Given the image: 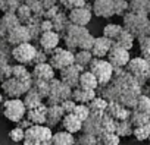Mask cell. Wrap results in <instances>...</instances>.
Segmentation results:
<instances>
[{
	"instance_id": "d590c367",
	"label": "cell",
	"mask_w": 150,
	"mask_h": 145,
	"mask_svg": "<svg viewBox=\"0 0 150 145\" xmlns=\"http://www.w3.org/2000/svg\"><path fill=\"white\" fill-rule=\"evenodd\" d=\"M122 31H124V27H122V25H118V24H108V25H105V28H103V37H106V38L115 41V40L119 37V34H121Z\"/></svg>"
},
{
	"instance_id": "ba28073f",
	"label": "cell",
	"mask_w": 150,
	"mask_h": 145,
	"mask_svg": "<svg viewBox=\"0 0 150 145\" xmlns=\"http://www.w3.org/2000/svg\"><path fill=\"white\" fill-rule=\"evenodd\" d=\"M84 72H86L84 67H81L78 64H72L71 67L63 69L62 72H59V79L66 87H69L71 90H75V88H78L80 76H81V74H84Z\"/></svg>"
},
{
	"instance_id": "52a82bcc",
	"label": "cell",
	"mask_w": 150,
	"mask_h": 145,
	"mask_svg": "<svg viewBox=\"0 0 150 145\" xmlns=\"http://www.w3.org/2000/svg\"><path fill=\"white\" fill-rule=\"evenodd\" d=\"M37 51L38 50H37L35 46H33L31 43H27V44H21L18 47H13L12 56L19 64L25 66V64H33L34 63Z\"/></svg>"
},
{
	"instance_id": "ee69618b",
	"label": "cell",
	"mask_w": 150,
	"mask_h": 145,
	"mask_svg": "<svg viewBox=\"0 0 150 145\" xmlns=\"http://www.w3.org/2000/svg\"><path fill=\"white\" fill-rule=\"evenodd\" d=\"M75 117H78L83 123L90 117V114H91V111H90V109H88V106H86V104H77V107H75V110H74V113H72Z\"/></svg>"
},
{
	"instance_id": "9f6ffc18",
	"label": "cell",
	"mask_w": 150,
	"mask_h": 145,
	"mask_svg": "<svg viewBox=\"0 0 150 145\" xmlns=\"http://www.w3.org/2000/svg\"><path fill=\"white\" fill-rule=\"evenodd\" d=\"M0 11L6 12V2H5V0H0Z\"/></svg>"
},
{
	"instance_id": "83f0119b",
	"label": "cell",
	"mask_w": 150,
	"mask_h": 145,
	"mask_svg": "<svg viewBox=\"0 0 150 145\" xmlns=\"http://www.w3.org/2000/svg\"><path fill=\"white\" fill-rule=\"evenodd\" d=\"M134 40H135V37H134L132 34H129L128 31H125V29H124V31L119 34V37L113 41V46L121 47V48H124V50L129 51V50L132 48V46H134Z\"/></svg>"
},
{
	"instance_id": "ffe728a7",
	"label": "cell",
	"mask_w": 150,
	"mask_h": 145,
	"mask_svg": "<svg viewBox=\"0 0 150 145\" xmlns=\"http://www.w3.org/2000/svg\"><path fill=\"white\" fill-rule=\"evenodd\" d=\"M52 136H53V132L47 126H31L30 129L25 130V138L38 141L40 144L44 141H50Z\"/></svg>"
},
{
	"instance_id": "bcb514c9",
	"label": "cell",
	"mask_w": 150,
	"mask_h": 145,
	"mask_svg": "<svg viewBox=\"0 0 150 145\" xmlns=\"http://www.w3.org/2000/svg\"><path fill=\"white\" fill-rule=\"evenodd\" d=\"M138 41V47H140V53L143 56V59L150 57V38L147 35H143L140 38H137Z\"/></svg>"
},
{
	"instance_id": "277c9868",
	"label": "cell",
	"mask_w": 150,
	"mask_h": 145,
	"mask_svg": "<svg viewBox=\"0 0 150 145\" xmlns=\"http://www.w3.org/2000/svg\"><path fill=\"white\" fill-rule=\"evenodd\" d=\"M27 107L24 104V100L21 98H15V100H5L2 104V114L13 122V123H19L24 120V117L27 116Z\"/></svg>"
},
{
	"instance_id": "f907efd6",
	"label": "cell",
	"mask_w": 150,
	"mask_h": 145,
	"mask_svg": "<svg viewBox=\"0 0 150 145\" xmlns=\"http://www.w3.org/2000/svg\"><path fill=\"white\" fill-rule=\"evenodd\" d=\"M60 107L65 111V114H72L74 110H75V107H77V103H75L74 100H66V101H63L60 104Z\"/></svg>"
},
{
	"instance_id": "cb8c5ba5",
	"label": "cell",
	"mask_w": 150,
	"mask_h": 145,
	"mask_svg": "<svg viewBox=\"0 0 150 145\" xmlns=\"http://www.w3.org/2000/svg\"><path fill=\"white\" fill-rule=\"evenodd\" d=\"M65 116H66V114H65V111L62 110L60 106L47 107V120H46V126L52 129V127L60 125Z\"/></svg>"
},
{
	"instance_id": "ab89813d",
	"label": "cell",
	"mask_w": 150,
	"mask_h": 145,
	"mask_svg": "<svg viewBox=\"0 0 150 145\" xmlns=\"http://www.w3.org/2000/svg\"><path fill=\"white\" fill-rule=\"evenodd\" d=\"M119 141H121V138L116 133L103 132L97 138V145H119Z\"/></svg>"
},
{
	"instance_id": "4dcf8cb0",
	"label": "cell",
	"mask_w": 150,
	"mask_h": 145,
	"mask_svg": "<svg viewBox=\"0 0 150 145\" xmlns=\"http://www.w3.org/2000/svg\"><path fill=\"white\" fill-rule=\"evenodd\" d=\"M52 145H75V136L65 130L56 132L52 136Z\"/></svg>"
},
{
	"instance_id": "484cf974",
	"label": "cell",
	"mask_w": 150,
	"mask_h": 145,
	"mask_svg": "<svg viewBox=\"0 0 150 145\" xmlns=\"http://www.w3.org/2000/svg\"><path fill=\"white\" fill-rule=\"evenodd\" d=\"M97 97V92L96 91H84V90H81V88H75L74 91H72V98L71 100H74L77 104H90L94 98Z\"/></svg>"
},
{
	"instance_id": "7402d4cb",
	"label": "cell",
	"mask_w": 150,
	"mask_h": 145,
	"mask_svg": "<svg viewBox=\"0 0 150 145\" xmlns=\"http://www.w3.org/2000/svg\"><path fill=\"white\" fill-rule=\"evenodd\" d=\"M62 127L65 132L71 133V135H75V133H80L83 132V122L78 119V117H75L74 114H66L62 120Z\"/></svg>"
},
{
	"instance_id": "8992f818",
	"label": "cell",
	"mask_w": 150,
	"mask_h": 145,
	"mask_svg": "<svg viewBox=\"0 0 150 145\" xmlns=\"http://www.w3.org/2000/svg\"><path fill=\"white\" fill-rule=\"evenodd\" d=\"M31 88H33V79L31 81H18V79L11 78L2 84V90L9 97V100H15V98H19L21 95H25Z\"/></svg>"
},
{
	"instance_id": "6125c7cd",
	"label": "cell",
	"mask_w": 150,
	"mask_h": 145,
	"mask_svg": "<svg viewBox=\"0 0 150 145\" xmlns=\"http://www.w3.org/2000/svg\"><path fill=\"white\" fill-rule=\"evenodd\" d=\"M149 145H150V138H149Z\"/></svg>"
},
{
	"instance_id": "3957f363",
	"label": "cell",
	"mask_w": 150,
	"mask_h": 145,
	"mask_svg": "<svg viewBox=\"0 0 150 145\" xmlns=\"http://www.w3.org/2000/svg\"><path fill=\"white\" fill-rule=\"evenodd\" d=\"M122 27L125 31L132 34L135 38H140V37L146 35V31L150 27V18L144 16V15H137V13L128 12L122 18Z\"/></svg>"
},
{
	"instance_id": "d6a6232c",
	"label": "cell",
	"mask_w": 150,
	"mask_h": 145,
	"mask_svg": "<svg viewBox=\"0 0 150 145\" xmlns=\"http://www.w3.org/2000/svg\"><path fill=\"white\" fill-rule=\"evenodd\" d=\"M93 54L91 51H86V50H80L75 53V64H78L81 67H84L86 70H88V66L93 60Z\"/></svg>"
},
{
	"instance_id": "4fadbf2b",
	"label": "cell",
	"mask_w": 150,
	"mask_h": 145,
	"mask_svg": "<svg viewBox=\"0 0 150 145\" xmlns=\"http://www.w3.org/2000/svg\"><path fill=\"white\" fill-rule=\"evenodd\" d=\"M6 40L11 46L13 47H18L21 44H27L31 41V37H30V31L25 25H19L16 28H13L8 35H6Z\"/></svg>"
},
{
	"instance_id": "680465c9",
	"label": "cell",
	"mask_w": 150,
	"mask_h": 145,
	"mask_svg": "<svg viewBox=\"0 0 150 145\" xmlns=\"http://www.w3.org/2000/svg\"><path fill=\"white\" fill-rule=\"evenodd\" d=\"M146 35H147V37H149V38H150V27H149V28H147V31H146Z\"/></svg>"
},
{
	"instance_id": "f35d334b",
	"label": "cell",
	"mask_w": 150,
	"mask_h": 145,
	"mask_svg": "<svg viewBox=\"0 0 150 145\" xmlns=\"http://www.w3.org/2000/svg\"><path fill=\"white\" fill-rule=\"evenodd\" d=\"M134 111L141 113V114H146V116H150V98L141 94L138 97V100H137V104L134 107Z\"/></svg>"
},
{
	"instance_id": "8fae6325",
	"label": "cell",
	"mask_w": 150,
	"mask_h": 145,
	"mask_svg": "<svg viewBox=\"0 0 150 145\" xmlns=\"http://www.w3.org/2000/svg\"><path fill=\"white\" fill-rule=\"evenodd\" d=\"M127 72L132 78H141V76H150V69L143 57H134L129 60L127 66Z\"/></svg>"
},
{
	"instance_id": "9c48e42d",
	"label": "cell",
	"mask_w": 150,
	"mask_h": 145,
	"mask_svg": "<svg viewBox=\"0 0 150 145\" xmlns=\"http://www.w3.org/2000/svg\"><path fill=\"white\" fill-rule=\"evenodd\" d=\"M69 16V22L72 25H77V27H84L91 21L93 18V5H87V8H81V9H75L72 12L68 13Z\"/></svg>"
},
{
	"instance_id": "74e56055",
	"label": "cell",
	"mask_w": 150,
	"mask_h": 145,
	"mask_svg": "<svg viewBox=\"0 0 150 145\" xmlns=\"http://www.w3.org/2000/svg\"><path fill=\"white\" fill-rule=\"evenodd\" d=\"M16 18L19 19V22H21V25H28V22L33 19V12H31V9L25 5V3H22L21 6H19V9L16 11Z\"/></svg>"
},
{
	"instance_id": "9a60e30c",
	"label": "cell",
	"mask_w": 150,
	"mask_h": 145,
	"mask_svg": "<svg viewBox=\"0 0 150 145\" xmlns=\"http://www.w3.org/2000/svg\"><path fill=\"white\" fill-rule=\"evenodd\" d=\"M113 47V41L106 38V37H96V41H94V46L91 48V54L94 59H105L108 57L109 51L112 50Z\"/></svg>"
},
{
	"instance_id": "44dd1931",
	"label": "cell",
	"mask_w": 150,
	"mask_h": 145,
	"mask_svg": "<svg viewBox=\"0 0 150 145\" xmlns=\"http://www.w3.org/2000/svg\"><path fill=\"white\" fill-rule=\"evenodd\" d=\"M27 120H30L34 126H46V120H47V106L43 104L34 110H28L27 111Z\"/></svg>"
},
{
	"instance_id": "4316f807",
	"label": "cell",
	"mask_w": 150,
	"mask_h": 145,
	"mask_svg": "<svg viewBox=\"0 0 150 145\" xmlns=\"http://www.w3.org/2000/svg\"><path fill=\"white\" fill-rule=\"evenodd\" d=\"M129 12L137 13V15L150 16V0H131Z\"/></svg>"
},
{
	"instance_id": "816d5d0a",
	"label": "cell",
	"mask_w": 150,
	"mask_h": 145,
	"mask_svg": "<svg viewBox=\"0 0 150 145\" xmlns=\"http://www.w3.org/2000/svg\"><path fill=\"white\" fill-rule=\"evenodd\" d=\"M43 63H49V56H47V53H46L44 50H38V51H37V56H35V59H34L33 66H35V64H43Z\"/></svg>"
},
{
	"instance_id": "94428289",
	"label": "cell",
	"mask_w": 150,
	"mask_h": 145,
	"mask_svg": "<svg viewBox=\"0 0 150 145\" xmlns=\"http://www.w3.org/2000/svg\"><path fill=\"white\" fill-rule=\"evenodd\" d=\"M146 62H147V64H149V69H150V57H147V59H146Z\"/></svg>"
},
{
	"instance_id": "f5cc1de1",
	"label": "cell",
	"mask_w": 150,
	"mask_h": 145,
	"mask_svg": "<svg viewBox=\"0 0 150 145\" xmlns=\"http://www.w3.org/2000/svg\"><path fill=\"white\" fill-rule=\"evenodd\" d=\"M40 29L41 32H52L53 31V22L52 21H47V19H43L41 24H40Z\"/></svg>"
},
{
	"instance_id": "7bdbcfd3",
	"label": "cell",
	"mask_w": 150,
	"mask_h": 145,
	"mask_svg": "<svg viewBox=\"0 0 150 145\" xmlns=\"http://www.w3.org/2000/svg\"><path fill=\"white\" fill-rule=\"evenodd\" d=\"M132 136H134L137 141H149V138H150V122H149L146 126L134 127Z\"/></svg>"
},
{
	"instance_id": "5bb4252c",
	"label": "cell",
	"mask_w": 150,
	"mask_h": 145,
	"mask_svg": "<svg viewBox=\"0 0 150 145\" xmlns=\"http://www.w3.org/2000/svg\"><path fill=\"white\" fill-rule=\"evenodd\" d=\"M49 84H50V95H52V97L59 98L62 103L72 98V91H74V90H71L69 87H66L60 79L54 78V79L50 81Z\"/></svg>"
},
{
	"instance_id": "7dc6e473",
	"label": "cell",
	"mask_w": 150,
	"mask_h": 145,
	"mask_svg": "<svg viewBox=\"0 0 150 145\" xmlns=\"http://www.w3.org/2000/svg\"><path fill=\"white\" fill-rule=\"evenodd\" d=\"M116 120L112 119L110 116L108 114H103L102 117V127H103V132H108V133H115L116 130Z\"/></svg>"
},
{
	"instance_id": "7a4b0ae2",
	"label": "cell",
	"mask_w": 150,
	"mask_h": 145,
	"mask_svg": "<svg viewBox=\"0 0 150 145\" xmlns=\"http://www.w3.org/2000/svg\"><path fill=\"white\" fill-rule=\"evenodd\" d=\"M113 70H115L113 66L105 59H93L88 66V72H91L96 76V79L99 82V88H105L112 82Z\"/></svg>"
},
{
	"instance_id": "b9f144b4",
	"label": "cell",
	"mask_w": 150,
	"mask_h": 145,
	"mask_svg": "<svg viewBox=\"0 0 150 145\" xmlns=\"http://www.w3.org/2000/svg\"><path fill=\"white\" fill-rule=\"evenodd\" d=\"M132 132H134V126L131 125L129 120L118 122V123H116V130H115V133H116L119 138H121V136H129V135H132Z\"/></svg>"
},
{
	"instance_id": "c3c4849f",
	"label": "cell",
	"mask_w": 150,
	"mask_h": 145,
	"mask_svg": "<svg viewBox=\"0 0 150 145\" xmlns=\"http://www.w3.org/2000/svg\"><path fill=\"white\" fill-rule=\"evenodd\" d=\"M115 3V15L124 18L128 12H129V2H125V0H113Z\"/></svg>"
},
{
	"instance_id": "d4e9b609",
	"label": "cell",
	"mask_w": 150,
	"mask_h": 145,
	"mask_svg": "<svg viewBox=\"0 0 150 145\" xmlns=\"http://www.w3.org/2000/svg\"><path fill=\"white\" fill-rule=\"evenodd\" d=\"M78 88H81L84 91H97L99 90V82H97L96 76L91 74V72L86 70L84 74H81V76H80Z\"/></svg>"
},
{
	"instance_id": "6f0895ef",
	"label": "cell",
	"mask_w": 150,
	"mask_h": 145,
	"mask_svg": "<svg viewBox=\"0 0 150 145\" xmlns=\"http://www.w3.org/2000/svg\"><path fill=\"white\" fill-rule=\"evenodd\" d=\"M40 145H52V139H50V141H44V142H41Z\"/></svg>"
},
{
	"instance_id": "7c38bea8",
	"label": "cell",
	"mask_w": 150,
	"mask_h": 145,
	"mask_svg": "<svg viewBox=\"0 0 150 145\" xmlns=\"http://www.w3.org/2000/svg\"><path fill=\"white\" fill-rule=\"evenodd\" d=\"M93 15L97 18L110 19L115 16V3L113 0H94L93 2Z\"/></svg>"
},
{
	"instance_id": "1f68e13d",
	"label": "cell",
	"mask_w": 150,
	"mask_h": 145,
	"mask_svg": "<svg viewBox=\"0 0 150 145\" xmlns=\"http://www.w3.org/2000/svg\"><path fill=\"white\" fill-rule=\"evenodd\" d=\"M108 101L105 100V98H102V97H96L90 104H87L88 106V109H90V111L93 113V114H100V116H103L105 114V111H106V109H108Z\"/></svg>"
},
{
	"instance_id": "d6986e66",
	"label": "cell",
	"mask_w": 150,
	"mask_h": 145,
	"mask_svg": "<svg viewBox=\"0 0 150 145\" xmlns=\"http://www.w3.org/2000/svg\"><path fill=\"white\" fill-rule=\"evenodd\" d=\"M59 41H60V35H59L57 32L52 31V32H44V34H41V37H40V40H38V44H40L41 50H44V51L47 53V56H50V53L59 47V46H57Z\"/></svg>"
},
{
	"instance_id": "e575fe53",
	"label": "cell",
	"mask_w": 150,
	"mask_h": 145,
	"mask_svg": "<svg viewBox=\"0 0 150 145\" xmlns=\"http://www.w3.org/2000/svg\"><path fill=\"white\" fill-rule=\"evenodd\" d=\"M12 78L18 79V81H31V72H28V69L22 64H16L12 66Z\"/></svg>"
},
{
	"instance_id": "603a6c76",
	"label": "cell",
	"mask_w": 150,
	"mask_h": 145,
	"mask_svg": "<svg viewBox=\"0 0 150 145\" xmlns=\"http://www.w3.org/2000/svg\"><path fill=\"white\" fill-rule=\"evenodd\" d=\"M21 22L15 13H5L0 18V35H8L13 28L19 27Z\"/></svg>"
},
{
	"instance_id": "e0dca14e",
	"label": "cell",
	"mask_w": 150,
	"mask_h": 145,
	"mask_svg": "<svg viewBox=\"0 0 150 145\" xmlns=\"http://www.w3.org/2000/svg\"><path fill=\"white\" fill-rule=\"evenodd\" d=\"M102 117L100 114H90V117L83 123V132L93 135L96 138H99L103 133V127H102Z\"/></svg>"
},
{
	"instance_id": "f1b7e54d",
	"label": "cell",
	"mask_w": 150,
	"mask_h": 145,
	"mask_svg": "<svg viewBox=\"0 0 150 145\" xmlns=\"http://www.w3.org/2000/svg\"><path fill=\"white\" fill-rule=\"evenodd\" d=\"M24 104H25L27 110H34V109L43 106V104H44V100L31 88V90L25 94V97H24Z\"/></svg>"
},
{
	"instance_id": "db71d44e",
	"label": "cell",
	"mask_w": 150,
	"mask_h": 145,
	"mask_svg": "<svg viewBox=\"0 0 150 145\" xmlns=\"http://www.w3.org/2000/svg\"><path fill=\"white\" fill-rule=\"evenodd\" d=\"M24 145H40V142L34 141V139H30V138H25L24 139Z\"/></svg>"
},
{
	"instance_id": "6da1fadb",
	"label": "cell",
	"mask_w": 150,
	"mask_h": 145,
	"mask_svg": "<svg viewBox=\"0 0 150 145\" xmlns=\"http://www.w3.org/2000/svg\"><path fill=\"white\" fill-rule=\"evenodd\" d=\"M66 44V48L72 53H77L80 50H86V51H91L96 37H93L87 28L84 27H77L69 24L65 29V32L60 35Z\"/></svg>"
},
{
	"instance_id": "2e32d148",
	"label": "cell",
	"mask_w": 150,
	"mask_h": 145,
	"mask_svg": "<svg viewBox=\"0 0 150 145\" xmlns=\"http://www.w3.org/2000/svg\"><path fill=\"white\" fill-rule=\"evenodd\" d=\"M131 111H132V110L125 109V107L121 106L118 101H110V103L108 104V109H106L105 114L110 116V117L115 119L116 122H125V120H129Z\"/></svg>"
},
{
	"instance_id": "836d02e7",
	"label": "cell",
	"mask_w": 150,
	"mask_h": 145,
	"mask_svg": "<svg viewBox=\"0 0 150 145\" xmlns=\"http://www.w3.org/2000/svg\"><path fill=\"white\" fill-rule=\"evenodd\" d=\"M59 5L62 6L63 12L69 13V12H72V11H75V9L87 8V5H88V3L86 2V0H60Z\"/></svg>"
},
{
	"instance_id": "91938a15",
	"label": "cell",
	"mask_w": 150,
	"mask_h": 145,
	"mask_svg": "<svg viewBox=\"0 0 150 145\" xmlns=\"http://www.w3.org/2000/svg\"><path fill=\"white\" fill-rule=\"evenodd\" d=\"M3 104V95H2V92H0V106Z\"/></svg>"
},
{
	"instance_id": "5b68a950",
	"label": "cell",
	"mask_w": 150,
	"mask_h": 145,
	"mask_svg": "<svg viewBox=\"0 0 150 145\" xmlns=\"http://www.w3.org/2000/svg\"><path fill=\"white\" fill-rule=\"evenodd\" d=\"M49 64L54 70L62 72L63 69H68L72 64H75V53L69 51L68 48L57 47L56 50H53L50 53V56H49Z\"/></svg>"
},
{
	"instance_id": "f546056e",
	"label": "cell",
	"mask_w": 150,
	"mask_h": 145,
	"mask_svg": "<svg viewBox=\"0 0 150 145\" xmlns=\"http://www.w3.org/2000/svg\"><path fill=\"white\" fill-rule=\"evenodd\" d=\"M52 22H53V31L57 32L59 35H62V34L65 32L66 27L71 24V22H69V16H68V13L63 12V11H60V12L57 13V16H56Z\"/></svg>"
},
{
	"instance_id": "30bf717a",
	"label": "cell",
	"mask_w": 150,
	"mask_h": 145,
	"mask_svg": "<svg viewBox=\"0 0 150 145\" xmlns=\"http://www.w3.org/2000/svg\"><path fill=\"white\" fill-rule=\"evenodd\" d=\"M131 57H129V53L121 47H116L113 46L112 50L109 51L108 54V62L113 66V67H119V69H124L128 66Z\"/></svg>"
},
{
	"instance_id": "ac0fdd59",
	"label": "cell",
	"mask_w": 150,
	"mask_h": 145,
	"mask_svg": "<svg viewBox=\"0 0 150 145\" xmlns=\"http://www.w3.org/2000/svg\"><path fill=\"white\" fill-rule=\"evenodd\" d=\"M56 70L49 64V63H43V64H35L33 72H31V76L33 79H37V81H46V82H50L53 81L56 76Z\"/></svg>"
},
{
	"instance_id": "f6af8a7d",
	"label": "cell",
	"mask_w": 150,
	"mask_h": 145,
	"mask_svg": "<svg viewBox=\"0 0 150 145\" xmlns=\"http://www.w3.org/2000/svg\"><path fill=\"white\" fill-rule=\"evenodd\" d=\"M75 145H97V138L88 133L81 132L77 138H75Z\"/></svg>"
},
{
	"instance_id": "60d3db41",
	"label": "cell",
	"mask_w": 150,
	"mask_h": 145,
	"mask_svg": "<svg viewBox=\"0 0 150 145\" xmlns=\"http://www.w3.org/2000/svg\"><path fill=\"white\" fill-rule=\"evenodd\" d=\"M129 122L134 127H141V126H146L149 122H150V116H146V114H141V113H137V111H131V116H129Z\"/></svg>"
},
{
	"instance_id": "11a10c76",
	"label": "cell",
	"mask_w": 150,
	"mask_h": 145,
	"mask_svg": "<svg viewBox=\"0 0 150 145\" xmlns=\"http://www.w3.org/2000/svg\"><path fill=\"white\" fill-rule=\"evenodd\" d=\"M141 94L150 98V84H147V85H146V87H144V88L141 90Z\"/></svg>"
},
{
	"instance_id": "e7e4bbea",
	"label": "cell",
	"mask_w": 150,
	"mask_h": 145,
	"mask_svg": "<svg viewBox=\"0 0 150 145\" xmlns=\"http://www.w3.org/2000/svg\"><path fill=\"white\" fill-rule=\"evenodd\" d=\"M149 78H150V76H149Z\"/></svg>"
},
{
	"instance_id": "8d00e7d4",
	"label": "cell",
	"mask_w": 150,
	"mask_h": 145,
	"mask_svg": "<svg viewBox=\"0 0 150 145\" xmlns=\"http://www.w3.org/2000/svg\"><path fill=\"white\" fill-rule=\"evenodd\" d=\"M33 90H34L43 100H46V98L50 95V84L46 82V81L33 79Z\"/></svg>"
},
{
	"instance_id": "be15d7a7",
	"label": "cell",
	"mask_w": 150,
	"mask_h": 145,
	"mask_svg": "<svg viewBox=\"0 0 150 145\" xmlns=\"http://www.w3.org/2000/svg\"><path fill=\"white\" fill-rule=\"evenodd\" d=\"M0 114H2V109H0Z\"/></svg>"
},
{
	"instance_id": "681fc988",
	"label": "cell",
	"mask_w": 150,
	"mask_h": 145,
	"mask_svg": "<svg viewBox=\"0 0 150 145\" xmlns=\"http://www.w3.org/2000/svg\"><path fill=\"white\" fill-rule=\"evenodd\" d=\"M9 139L13 141V142H24V139H25V130L21 129L19 126L13 127L9 132Z\"/></svg>"
}]
</instances>
